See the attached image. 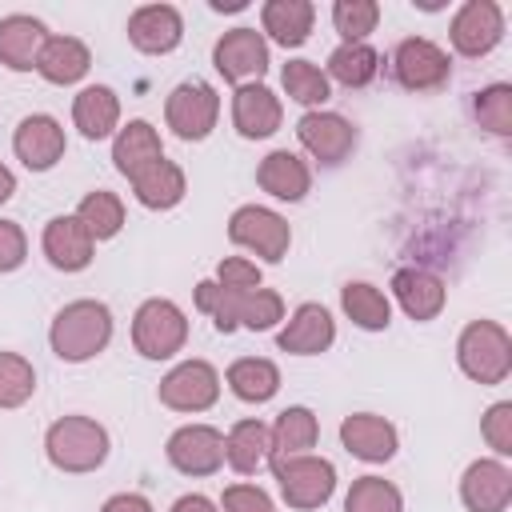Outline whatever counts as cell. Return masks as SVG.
Instances as JSON below:
<instances>
[{
  "mask_svg": "<svg viewBox=\"0 0 512 512\" xmlns=\"http://www.w3.org/2000/svg\"><path fill=\"white\" fill-rule=\"evenodd\" d=\"M48 340H52V352L60 360H68V364L92 360L112 340V312H108V304H100V300H72V304H64L56 312V320H52Z\"/></svg>",
  "mask_w": 512,
  "mask_h": 512,
  "instance_id": "1",
  "label": "cell"
},
{
  "mask_svg": "<svg viewBox=\"0 0 512 512\" xmlns=\"http://www.w3.org/2000/svg\"><path fill=\"white\" fill-rule=\"evenodd\" d=\"M44 448L60 472H92L108 456V432L88 416H60L48 428Z\"/></svg>",
  "mask_w": 512,
  "mask_h": 512,
  "instance_id": "2",
  "label": "cell"
},
{
  "mask_svg": "<svg viewBox=\"0 0 512 512\" xmlns=\"http://www.w3.org/2000/svg\"><path fill=\"white\" fill-rule=\"evenodd\" d=\"M456 360H460L464 376H472L476 384H500L512 372V340H508V332L500 324L472 320L460 332Z\"/></svg>",
  "mask_w": 512,
  "mask_h": 512,
  "instance_id": "3",
  "label": "cell"
},
{
  "mask_svg": "<svg viewBox=\"0 0 512 512\" xmlns=\"http://www.w3.org/2000/svg\"><path fill=\"white\" fill-rule=\"evenodd\" d=\"M272 460V472L280 480V492L288 500V508H320L328 504V496L336 492V468L332 460L324 456H268Z\"/></svg>",
  "mask_w": 512,
  "mask_h": 512,
  "instance_id": "4",
  "label": "cell"
},
{
  "mask_svg": "<svg viewBox=\"0 0 512 512\" xmlns=\"http://www.w3.org/2000/svg\"><path fill=\"white\" fill-rule=\"evenodd\" d=\"M188 340V320L184 312L172 304V300H144L136 308V320H132V344L140 356L148 360H168L184 348Z\"/></svg>",
  "mask_w": 512,
  "mask_h": 512,
  "instance_id": "5",
  "label": "cell"
},
{
  "mask_svg": "<svg viewBox=\"0 0 512 512\" xmlns=\"http://www.w3.org/2000/svg\"><path fill=\"white\" fill-rule=\"evenodd\" d=\"M164 116H168V128L180 136V140H204L212 128H216V116H220V96L212 84L204 80H184L172 88L168 104H164Z\"/></svg>",
  "mask_w": 512,
  "mask_h": 512,
  "instance_id": "6",
  "label": "cell"
},
{
  "mask_svg": "<svg viewBox=\"0 0 512 512\" xmlns=\"http://www.w3.org/2000/svg\"><path fill=\"white\" fill-rule=\"evenodd\" d=\"M228 240L240 244V248H248V252H256V256H264L268 264H276V260H284V252H288L292 232H288V220L276 216L272 208L244 204V208H236L232 220H228Z\"/></svg>",
  "mask_w": 512,
  "mask_h": 512,
  "instance_id": "7",
  "label": "cell"
},
{
  "mask_svg": "<svg viewBox=\"0 0 512 512\" xmlns=\"http://www.w3.org/2000/svg\"><path fill=\"white\" fill-rule=\"evenodd\" d=\"M220 396V376L208 360H184L160 380V404L176 412H204Z\"/></svg>",
  "mask_w": 512,
  "mask_h": 512,
  "instance_id": "8",
  "label": "cell"
},
{
  "mask_svg": "<svg viewBox=\"0 0 512 512\" xmlns=\"http://www.w3.org/2000/svg\"><path fill=\"white\" fill-rule=\"evenodd\" d=\"M168 464L184 476H212L224 464V436L212 424H184L168 436Z\"/></svg>",
  "mask_w": 512,
  "mask_h": 512,
  "instance_id": "9",
  "label": "cell"
},
{
  "mask_svg": "<svg viewBox=\"0 0 512 512\" xmlns=\"http://www.w3.org/2000/svg\"><path fill=\"white\" fill-rule=\"evenodd\" d=\"M212 64H216V72L228 84L240 88L252 76H264V68H268V44H264V36L256 28H232V32H224L216 40Z\"/></svg>",
  "mask_w": 512,
  "mask_h": 512,
  "instance_id": "10",
  "label": "cell"
},
{
  "mask_svg": "<svg viewBox=\"0 0 512 512\" xmlns=\"http://www.w3.org/2000/svg\"><path fill=\"white\" fill-rule=\"evenodd\" d=\"M392 68H396V80H400L408 92H436V88L448 80V72H452L448 52L436 48L432 40H420V36L396 44Z\"/></svg>",
  "mask_w": 512,
  "mask_h": 512,
  "instance_id": "11",
  "label": "cell"
},
{
  "mask_svg": "<svg viewBox=\"0 0 512 512\" xmlns=\"http://www.w3.org/2000/svg\"><path fill=\"white\" fill-rule=\"evenodd\" d=\"M504 36V12L492 0H468L452 20V48L460 56H484Z\"/></svg>",
  "mask_w": 512,
  "mask_h": 512,
  "instance_id": "12",
  "label": "cell"
},
{
  "mask_svg": "<svg viewBox=\"0 0 512 512\" xmlns=\"http://www.w3.org/2000/svg\"><path fill=\"white\" fill-rule=\"evenodd\" d=\"M296 136L320 164H340L356 148V128L336 112H304Z\"/></svg>",
  "mask_w": 512,
  "mask_h": 512,
  "instance_id": "13",
  "label": "cell"
},
{
  "mask_svg": "<svg viewBox=\"0 0 512 512\" xmlns=\"http://www.w3.org/2000/svg\"><path fill=\"white\" fill-rule=\"evenodd\" d=\"M180 36H184V20L172 4H144L128 16V40L148 56L172 52L180 44Z\"/></svg>",
  "mask_w": 512,
  "mask_h": 512,
  "instance_id": "14",
  "label": "cell"
},
{
  "mask_svg": "<svg viewBox=\"0 0 512 512\" xmlns=\"http://www.w3.org/2000/svg\"><path fill=\"white\" fill-rule=\"evenodd\" d=\"M460 496L468 512H504L512 500V472L500 460H476L460 480Z\"/></svg>",
  "mask_w": 512,
  "mask_h": 512,
  "instance_id": "15",
  "label": "cell"
},
{
  "mask_svg": "<svg viewBox=\"0 0 512 512\" xmlns=\"http://www.w3.org/2000/svg\"><path fill=\"white\" fill-rule=\"evenodd\" d=\"M12 148L24 160V168L48 172L64 156V128L52 116H24L16 136H12Z\"/></svg>",
  "mask_w": 512,
  "mask_h": 512,
  "instance_id": "16",
  "label": "cell"
},
{
  "mask_svg": "<svg viewBox=\"0 0 512 512\" xmlns=\"http://www.w3.org/2000/svg\"><path fill=\"white\" fill-rule=\"evenodd\" d=\"M92 236L76 216H52L44 224V256L60 268V272H80L92 264Z\"/></svg>",
  "mask_w": 512,
  "mask_h": 512,
  "instance_id": "17",
  "label": "cell"
},
{
  "mask_svg": "<svg viewBox=\"0 0 512 512\" xmlns=\"http://www.w3.org/2000/svg\"><path fill=\"white\" fill-rule=\"evenodd\" d=\"M336 340V324L324 304H300L288 320V328L276 336V344L292 356H316Z\"/></svg>",
  "mask_w": 512,
  "mask_h": 512,
  "instance_id": "18",
  "label": "cell"
},
{
  "mask_svg": "<svg viewBox=\"0 0 512 512\" xmlns=\"http://www.w3.org/2000/svg\"><path fill=\"white\" fill-rule=\"evenodd\" d=\"M340 440L352 456L368 460V464H384L392 460L396 452V428L384 420V416H372V412H356V416H344L340 424Z\"/></svg>",
  "mask_w": 512,
  "mask_h": 512,
  "instance_id": "19",
  "label": "cell"
},
{
  "mask_svg": "<svg viewBox=\"0 0 512 512\" xmlns=\"http://www.w3.org/2000/svg\"><path fill=\"white\" fill-rule=\"evenodd\" d=\"M232 124L248 140L272 136L280 128V100L264 84H240L232 96Z\"/></svg>",
  "mask_w": 512,
  "mask_h": 512,
  "instance_id": "20",
  "label": "cell"
},
{
  "mask_svg": "<svg viewBox=\"0 0 512 512\" xmlns=\"http://www.w3.org/2000/svg\"><path fill=\"white\" fill-rule=\"evenodd\" d=\"M256 184H260L268 196H276V200H304V192H308V184H312V172H308V164H304L296 152L280 148V152H268V156L260 160Z\"/></svg>",
  "mask_w": 512,
  "mask_h": 512,
  "instance_id": "21",
  "label": "cell"
},
{
  "mask_svg": "<svg viewBox=\"0 0 512 512\" xmlns=\"http://www.w3.org/2000/svg\"><path fill=\"white\" fill-rule=\"evenodd\" d=\"M392 292L412 320H432L444 308V280L432 276L428 268H400L392 276Z\"/></svg>",
  "mask_w": 512,
  "mask_h": 512,
  "instance_id": "22",
  "label": "cell"
},
{
  "mask_svg": "<svg viewBox=\"0 0 512 512\" xmlns=\"http://www.w3.org/2000/svg\"><path fill=\"white\" fill-rule=\"evenodd\" d=\"M44 24L32 16H4L0 20V64L12 72H28L40 60L44 48Z\"/></svg>",
  "mask_w": 512,
  "mask_h": 512,
  "instance_id": "23",
  "label": "cell"
},
{
  "mask_svg": "<svg viewBox=\"0 0 512 512\" xmlns=\"http://www.w3.org/2000/svg\"><path fill=\"white\" fill-rule=\"evenodd\" d=\"M92 68V52L76 36H48L36 60V72L48 84H76Z\"/></svg>",
  "mask_w": 512,
  "mask_h": 512,
  "instance_id": "24",
  "label": "cell"
},
{
  "mask_svg": "<svg viewBox=\"0 0 512 512\" xmlns=\"http://www.w3.org/2000/svg\"><path fill=\"white\" fill-rule=\"evenodd\" d=\"M164 156V148H160V136H156V128L148 124V120H128L124 128H120V136H116V144H112V160H116V168L132 180L136 172H144L148 164H156Z\"/></svg>",
  "mask_w": 512,
  "mask_h": 512,
  "instance_id": "25",
  "label": "cell"
},
{
  "mask_svg": "<svg viewBox=\"0 0 512 512\" xmlns=\"http://www.w3.org/2000/svg\"><path fill=\"white\" fill-rule=\"evenodd\" d=\"M72 120H76L80 136L104 140V136L116 128V120H120V100H116V92H112L108 84L84 88V92L72 100Z\"/></svg>",
  "mask_w": 512,
  "mask_h": 512,
  "instance_id": "26",
  "label": "cell"
},
{
  "mask_svg": "<svg viewBox=\"0 0 512 512\" xmlns=\"http://www.w3.org/2000/svg\"><path fill=\"white\" fill-rule=\"evenodd\" d=\"M132 192H136V200L144 204V208H176L180 200H184V172L172 164V160H156V164H148L144 172H136L132 176Z\"/></svg>",
  "mask_w": 512,
  "mask_h": 512,
  "instance_id": "27",
  "label": "cell"
},
{
  "mask_svg": "<svg viewBox=\"0 0 512 512\" xmlns=\"http://www.w3.org/2000/svg\"><path fill=\"white\" fill-rule=\"evenodd\" d=\"M312 16H316V8H312L308 0H268L264 12H260L264 32H268L276 44H284V48H296V44L308 40Z\"/></svg>",
  "mask_w": 512,
  "mask_h": 512,
  "instance_id": "28",
  "label": "cell"
},
{
  "mask_svg": "<svg viewBox=\"0 0 512 512\" xmlns=\"http://www.w3.org/2000/svg\"><path fill=\"white\" fill-rule=\"evenodd\" d=\"M272 452V436H268V424L264 420H240L232 424L228 440H224V460L240 472V476H252Z\"/></svg>",
  "mask_w": 512,
  "mask_h": 512,
  "instance_id": "29",
  "label": "cell"
},
{
  "mask_svg": "<svg viewBox=\"0 0 512 512\" xmlns=\"http://www.w3.org/2000/svg\"><path fill=\"white\" fill-rule=\"evenodd\" d=\"M228 388L248 404H264L280 388V368L272 360H264V356H244V360H236L228 368Z\"/></svg>",
  "mask_w": 512,
  "mask_h": 512,
  "instance_id": "30",
  "label": "cell"
},
{
  "mask_svg": "<svg viewBox=\"0 0 512 512\" xmlns=\"http://www.w3.org/2000/svg\"><path fill=\"white\" fill-rule=\"evenodd\" d=\"M268 436H272V452L268 456H304L316 444L320 424H316V416L308 408L296 404V408H284L276 416V424L268 428Z\"/></svg>",
  "mask_w": 512,
  "mask_h": 512,
  "instance_id": "31",
  "label": "cell"
},
{
  "mask_svg": "<svg viewBox=\"0 0 512 512\" xmlns=\"http://www.w3.org/2000/svg\"><path fill=\"white\" fill-rule=\"evenodd\" d=\"M340 304H344L348 320H352L356 328H364V332H380V328H388V324H392V304H388V296H384L380 288L364 284V280L344 284Z\"/></svg>",
  "mask_w": 512,
  "mask_h": 512,
  "instance_id": "32",
  "label": "cell"
},
{
  "mask_svg": "<svg viewBox=\"0 0 512 512\" xmlns=\"http://www.w3.org/2000/svg\"><path fill=\"white\" fill-rule=\"evenodd\" d=\"M380 72V52L372 44H340L328 56V76L340 80L344 88H364Z\"/></svg>",
  "mask_w": 512,
  "mask_h": 512,
  "instance_id": "33",
  "label": "cell"
},
{
  "mask_svg": "<svg viewBox=\"0 0 512 512\" xmlns=\"http://www.w3.org/2000/svg\"><path fill=\"white\" fill-rule=\"evenodd\" d=\"M76 220L88 228L92 240H112V236L120 232V224H124V204H120L116 192H104V188H100V192H88V196L80 200Z\"/></svg>",
  "mask_w": 512,
  "mask_h": 512,
  "instance_id": "34",
  "label": "cell"
},
{
  "mask_svg": "<svg viewBox=\"0 0 512 512\" xmlns=\"http://www.w3.org/2000/svg\"><path fill=\"white\" fill-rule=\"evenodd\" d=\"M344 512H404V496L396 484H388L380 476H360L348 488Z\"/></svg>",
  "mask_w": 512,
  "mask_h": 512,
  "instance_id": "35",
  "label": "cell"
},
{
  "mask_svg": "<svg viewBox=\"0 0 512 512\" xmlns=\"http://www.w3.org/2000/svg\"><path fill=\"white\" fill-rule=\"evenodd\" d=\"M280 80H284V92H288L292 100L308 104V108H316V104H324V100L332 96L328 76H324L312 60H288L284 72H280Z\"/></svg>",
  "mask_w": 512,
  "mask_h": 512,
  "instance_id": "36",
  "label": "cell"
},
{
  "mask_svg": "<svg viewBox=\"0 0 512 512\" xmlns=\"http://www.w3.org/2000/svg\"><path fill=\"white\" fill-rule=\"evenodd\" d=\"M380 4L376 0H336L332 4V24L344 36V44H364V36L376 28Z\"/></svg>",
  "mask_w": 512,
  "mask_h": 512,
  "instance_id": "37",
  "label": "cell"
},
{
  "mask_svg": "<svg viewBox=\"0 0 512 512\" xmlns=\"http://www.w3.org/2000/svg\"><path fill=\"white\" fill-rule=\"evenodd\" d=\"M472 112L480 120V128H488L492 136H508L512 132V88L508 84H488L476 92Z\"/></svg>",
  "mask_w": 512,
  "mask_h": 512,
  "instance_id": "38",
  "label": "cell"
},
{
  "mask_svg": "<svg viewBox=\"0 0 512 512\" xmlns=\"http://www.w3.org/2000/svg\"><path fill=\"white\" fill-rule=\"evenodd\" d=\"M36 392V372L24 356L0 352V408H20Z\"/></svg>",
  "mask_w": 512,
  "mask_h": 512,
  "instance_id": "39",
  "label": "cell"
},
{
  "mask_svg": "<svg viewBox=\"0 0 512 512\" xmlns=\"http://www.w3.org/2000/svg\"><path fill=\"white\" fill-rule=\"evenodd\" d=\"M276 320H284V300H280L272 288H252V292L240 296V304H236V324H244V328H252V332H264V328H272Z\"/></svg>",
  "mask_w": 512,
  "mask_h": 512,
  "instance_id": "40",
  "label": "cell"
},
{
  "mask_svg": "<svg viewBox=\"0 0 512 512\" xmlns=\"http://www.w3.org/2000/svg\"><path fill=\"white\" fill-rule=\"evenodd\" d=\"M236 304H240V296L228 292V288H220L216 280H200L196 284V308L208 312L220 332H232L236 328Z\"/></svg>",
  "mask_w": 512,
  "mask_h": 512,
  "instance_id": "41",
  "label": "cell"
},
{
  "mask_svg": "<svg viewBox=\"0 0 512 512\" xmlns=\"http://www.w3.org/2000/svg\"><path fill=\"white\" fill-rule=\"evenodd\" d=\"M216 284L228 288V292H236V296H244V292L260 288V268L252 260H244V256H228L216 268Z\"/></svg>",
  "mask_w": 512,
  "mask_h": 512,
  "instance_id": "42",
  "label": "cell"
},
{
  "mask_svg": "<svg viewBox=\"0 0 512 512\" xmlns=\"http://www.w3.org/2000/svg\"><path fill=\"white\" fill-rule=\"evenodd\" d=\"M484 440H488L500 456L512 452V404H508V400H500V404L488 408V416H484Z\"/></svg>",
  "mask_w": 512,
  "mask_h": 512,
  "instance_id": "43",
  "label": "cell"
},
{
  "mask_svg": "<svg viewBox=\"0 0 512 512\" xmlns=\"http://www.w3.org/2000/svg\"><path fill=\"white\" fill-rule=\"evenodd\" d=\"M224 512H276L272 508V500H268V492L264 488H256V484H232V488H224Z\"/></svg>",
  "mask_w": 512,
  "mask_h": 512,
  "instance_id": "44",
  "label": "cell"
},
{
  "mask_svg": "<svg viewBox=\"0 0 512 512\" xmlns=\"http://www.w3.org/2000/svg\"><path fill=\"white\" fill-rule=\"evenodd\" d=\"M28 256V240L16 220H0V272H16Z\"/></svg>",
  "mask_w": 512,
  "mask_h": 512,
  "instance_id": "45",
  "label": "cell"
},
{
  "mask_svg": "<svg viewBox=\"0 0 512 512\" xmlns=\"http://www.w3.org/2000/svg\"><path fill=\"white\" fill-rule=\"evenodd\" d=\"M100 512H152V504H148L140 492H120V496L104 500V508H100Z\"/></svg>",
  "mask_w": 512,
  "mask_h": 512,
  "instance_id": "46",
  "label": "cell"
},
{
  "mask_svg": "<svg viewBox=\"0 0 512 512\" xmlns=\"http://www.w3.org/2000/svg\"><path fill=\"white\" fill-rule=\"evenodd\" d=\"M172 512H216V504L208 496H180L172 504Z\"/></svg>",
  "mask_w": 512,
  "mask_h": 512,
  "instance_id": "47",
  "label": "cell"
},
{
  "mask_svg": "<svg viewBox=\"0 0 512 512\" xmlns=\"http://www.w3.org/2000/svg\"><path fill=\"white\" fill-rule=\"evenodd\" d=\"M12 192H16V176H12V172H8L4 164H0V204H4V200H8Z\"/></svg>",
  "mask_w": 512,
  "mask_h": 512,
  "instance_id": "48",
  "label": "cell"
},
{
  "mask_svg": "<svg viewBox=\"0 0 512 512\" xmlns=\"http://www.w3.org/2000/svg\"><path fill=\"white\" fill-rule=\"evenodd\" d=\"M212 8L216 12H240V8H248L244 0H212Z\"/></svg>",
  "mask_w": 512,
  "mask_h": 512,
  "instance_id": "49",
  "label": "cell"
}]
</instances>
